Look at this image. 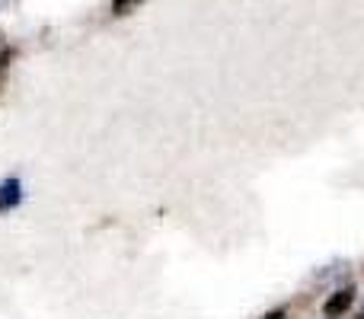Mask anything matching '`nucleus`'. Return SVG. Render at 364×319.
<instances>
[{
	"instance_id": "1",
	"label": "nucleus",
	"mask_w": 364,
	"mask_h": 319,
	"mask_svg": "<svg viewBox=\"0 0 364 319\" xmlns=\"http://www.w3.org/2000/svg\"><path fill=\"white\" fill-rule=\"evenodd\" d=\"M352 301H355V291L352 288H342V291H336V297L323 307V313L326 316H342L348 307H352Z\"/></svg>"
},
{
	"instance_id": "2",
	"label": "nucleus",
	"mask_w": 364,
	"mask_h": 319,
	"mask_svg": "<svg viewBox=\"0 0 364 319\" xmlns=\"http://www.w3.org/2000/svg\"><path fill=\"white\" fill-rule=\"evenodd\" d=\"M16 201H19V182L16 179H6L4 185H0V211H10Z\"/></svg>"
},
{
	"instance_id": "3",
	"label": "nucleus",
	"mask_w": 364,
	"mask_h": 319,
	"mask_svg": "<svg viewBox=\"0 0 364 319\" xmlns=\"http://www.w3.org/2000/svg\"><path fill=\"white\" fill-rule=\"evenodd\" d=\"M141 4H144V0H112V13L115 16H128V13L138 10Z\"/></svg>"
},
{
	"instance_id": "4",
	"label": "nucleus",
	"mask_w": 364,
	"mask_h": 319,
	"mask_svg": "<svg viewBox=\"0 0 364 319\" xmlns=\"http://www.w3.org/2000/svg\"><path fill=\"white\" fill-rule=\"evenodd\" d=\"M265 319H284V313H282V310H278V313H269Z\"/></svg>"
},
{
	"instance_id": "5",
	"label": "nucleus",
	"mask_w": 364,
	"mask_h": 319,
	"mask_svg": "<svg viewBox=\"0 0 364 319\" xmlns=\"http://www.w3.org/2000/svg\"><path fill=\"white\" fill-rule=\"evenodd\" d=\"M361 319H364V313H361Z\"/></svg>"
}]
</instances>
